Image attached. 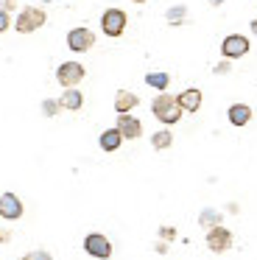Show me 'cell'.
<instances>
[{
	"mask_svg": "<svg viewBox=\"0 0 257 260\" xmlns=\"http://www.w3.org/2000/svg\"><path fill=\"white\" fill-rule=\"evenodd\" d=\"M151 112H154V118L165 126L179 123V118H182V107H179L176 95H168V92H159V95L151 101Z\"/></svg>",
	"mask_w": 257,
	"mask_h": 260,
	"instance_id": "1",
	"label": "cell"
},
{
	"mask_svg": "<svg viewBox=\"0 0 257 260\" xmlns=\"http://www.w3.org/2000/svg\"><path fill=\"white\" fill-rule=\"evenodd\" d=\"M45 20H48V14H45L39 6H25L20 14H17L14 28L20 31V34H31V31L42 28V25H45Z\"/></svg>",
	"mask_w": 257,
	"mask_h": 260,
	"instance_id": "2",
	"label": "cell"
},
{
	"mask_svg": "<svg viewBox=\"0 0 257 260\" xmlns=\"http://www.w3.org/2000/svg\"><path fill=\"white\" fill-rule=\"evenodd\" d=\"M84 73H87V70H84L81 62H61L59 70H56V81H59L65 90H70V87H78V84H81Z\"/></svg>",
	"mask_w": 257,
	"mask_h": 260,
	"instance_id": "3",
	"label": "cell"
},
{
	"mask_svg": "<svg viewBox=\"0 0 257 260\" xmlns=\"http://www.w3.org/2000/svg\"><path fill=\"white\" fill-rule=\"evenodd\" d=\"M84 252H87L89 257L109 260L112 257V243H109V238L101 235V232H89V235L84 238Z\"/></svg>",
	"mask_w": 257,
	"mask_h": 260,
	"instance_id": "4",
	"label": "cell"
},
{
	"mask_svg": "<svg viewBox=\"0 0 257 260\" xmlns=\"http://www.w3.org/2000/svg\"><path fill=\"white\" fill-rule=\"evenodd\" d=\"M101 31L106 37H120L126 31V12H120V9H106L101 14Z\"/></svg>",
	"mask_w": 257,
	"mask_h": 260,
	"instance_id": "5",
	"label": "cell"
},
{
	"mask_svg": "<svg viewBox=\"0 0 257 260\" xmlns=\"http://www.w3.org/2000/svg\"><path fill=\"white\" fill-rule=\"evenodd\" d=\"M249 40H246L243 34H229V37H223V42H221V56L223 59H240V56H246L249 53Z\"/></svg>",
	"mask_w": 257,
	"mask_h": 260,
	"instance_id": "6",
	"label": "cell"
},
{
	"mask_svg": "<svg viewBox=\"0 0 257 260\" xmlns=\"http://www.w3.org/2000/svg\"><path fill=\"white\" fill-rule=\"evenodd\" d=\"M92 45H95V34L89 28H84V25H76V28L67 34V48H70L73 53H87Z\"/></svg>",
	"mask_w": 257,
	"mask_h": 260,
	"instance_id": "7",
	"label": "cell"
},
{
	"mask_svg": "<svg viewBox=\"0 0 257 260\" xmlns=\"http://www.w3.org/2000/svg\"><path fill=\"white\" fill-rule=\"evenodd\" d=\"M207 246H210V252L221 254L227 252L229 246H232V232L227 230V226H210V232H207Z\"/></svg>",
	"mask_w": 257,
	"mask_h": 260,
	"instance_id": "8",
	"label": "cell"
},
{
	"mask_svg": "<svg viewBox=\"0 0 257 260\" xmlns=\"http://www.w3.org/2000/svg\"><path fill=\"white\" fill-rule=\"evenodd\" d=\"M22 210L25 207H22L17 193H3V196H0V218L17 221V218H22Z\"/></svg>",
	"mask_w": 257,
	"mask_h": 260,
	"instance_id": "9",
	"label": "cell"
},
{
	"mask_svg": "<svg viewBox=\"0 0 257 260\" xmlns=\"http://www.w3.org/2000/svg\"><path fill=\"white\" fill-rule=\"evenodd\" d=\"M117 132L123 135V140H137L143 135V123H140L134 115H117Z\"/></svg>",
	"mask_w": 257,
	"mask_h": 260,
	"instance_id": "10",
	"label": "cell"
},
{
	"mask_svg": "<svg viewBox=\"0 0 257 260\" xmlns=\"http://www.w3.org/2000/svg\"><path fill=\"white\" fill-rule=\"evenodd\" d=\"M176 101H179V107H182V112L193 115V112H199V109H201V90H199V87H187L184 92H179V95H176Z\"/></svg>",
	"mask_w": 257,
	"mask_h": 260,
	"instance_id": "11",
	"label": "cell"
},
{
	"mask_svg": "<svg viewBox=\"0 0 257 260\" xmlns=\"http://www.w3.org/2000/svg\"><path fill=\"white\" fill-rule=\"evenodd\" d=\"M227 118L232 126H246L251 120V107L249 104H232V107L227 109Z\"/></svg>",
	"mask_w": 257,
	"mask_h": 260,
	"instance_id": "12",
	"label": "cell"
},
{
	"mask_svg": "<svg viewBox=\"0 0 257 260\" xmlns=\"http://www.w3.org/2000/svg\"><path fill=\"white\" fill-rule=\"evenodd\" d=\"M140 104V98L134 95V92H128V90H120L115 95V112L117 115H126V112H132L134 107Z\"/></svg>",
	"mask_w": 257,
	"mask_h": 260,
	"instance_id": "13",
	"label": "cell"
},
{
	"mask_svg": "<svg viewBox=\"0 0 257 260\" xmlns=\"http://www.w3.org/2000/svg\"><path fill=\"white\" fill-rule=\"evenodd\" d=\"M59 104H61V109H70V112H78V109L84 107V95L76 90V87H70V90H65V92H61Z\"/></svg>",
	"mask_w": 257,
	"mask_h": 260,
	"instance_id": "14",
	"label": "cell"
},
{
	"mask_svg": "<svg viewBox=\"0 0 257 260\" xmlns=\"http://www.w3.org/2000/svg\"><path fill=\"white\" fill-rule=\"evenodd\" d=\"M98 143H101V148H104V151H117V148H120V143H123V135L117 132V126H115V129L101 132Z\"/></svg>",
	"mask_w": 257,
	"mask_h": 260,
	"instance_id": "15",
	"label": "cell"
},
{
	"mask_svg": "<svg viewBox=\"0 0 257 260\" xmlns=\"http://www.w3.org/2000/svg\"><path fill=\"white\" fill-rule=\"evenodd\" d=\"M145 84L154 87V90H159V92H165L168 84H171V76H168L165 70H154V73L145 76Z\"/></svg>",
	"mask_w": 257,
	"mask_h": 260,
	"instance_id": "16",
	"label": "cell"
},
{
	"mask_svg": "<svg viewBox=\"0 0 257 260\" xmlns=\"http://www.w3.org/2000/svg\"><path fill=\"white\" fill-rule=\"evenodd\" d=\"M151 146H154L156 151H165V148H171V146H173V135H171L168 129L154 132V135H151Z\"/></svg>",
	"mask_w": 257,
	"mask_h": 260,
	"instance_id": "17",
	"label": "cell"
},
{
	"mask_svg": "<svg viewBox=\"0 0 257 260\" xmlns=\"http://www.w3.org/2000/svg\"><path fill=\"white\" fill-rule=\"evenodd\" d=\"M199 224L207 226V230H210V226H218V224H221V213H218V210H212V207L201 210V213H199Z\"/></svg>",
	"mask_w": 257,
	"mask_h": 260,
	"instance_id": "18",
	"label": "cell"
},
{
	"mask_svg": "<svg viewBox=\"0 0 257 260\" xmlns=\"http://www.w3.org/2000/svg\"><path fill=\"white\" fill-rule=\"evenodd\" d=\"M184 17H187V6H173V9H168V12H165V20L171 25H182Z\"/></svg>",
	"mask_w": 257,
	"mask_h": 260,
	"instance_id": "19",
	"label": "cell"
},
{
	"mask_svg": "<svg viewBox=\"0 0 257 260\" xmlns=\"http://www.w3.org/2000/svg\"><path fill=\"white\" fill-rule=\"evenodd\" d=\"M59 109H61V104L53 101V98H45V101H42V115H45V118H56Z\"/></svg>",
	"mask_w": 257,
	"mask_h": 260,
	"instance_id": "20",
	"label": "cell"
},
{
	"mask_svg": "<svg viewBox=\"0 0 257 260\" xmlns=\"http://www.w3.org/2000/svg\"><path fill=\"white\" fill-rule=\"evenodd\" d=\"M20 260H53L50 257L48 252H45V249H34V252H28V254H22Z\"/></svg>",
	"mask_w": 257,
	"mask_h": 260,
	"instance_id": "21",
	"label": "cell"
},
{
	"mask_svg": "<svg viewBox=\"0 0 257 260\" xmlns=\"http://www.w3.org/2000/svg\"><path fill=\"white\" fill-rule=\"evenodd\" d=\"M11 25V20H9V12H6V9H0V34H3L6 28H9Z\"/></svg>",
	"mask_w": 257,
	"mask_h": 260,
	"instance_id": "22",
	"label": "cell"
},
{
	"mask_svg": "<svg viewBox=\"0 0 257 260\" xmlns=\"http://www.w3.org/2000/svg\"><path fill=\"white\" fill-rule=\"evenodd\" d=\"M215 73H218V76L229 73V59H223V62H218V64H215Z\"/></svg>",
	"mask_w": 257,
	"mask_h": 260,
	"instance_id": "23",
	"label": "cell"
},
{
	"mask_svg": "<svg viewBox=\"0 0 257 260\" xmlns=\"http://www.w3.org/2000/svg\"><path fill=\"white\" fill-rule=\"evenodd\" d=\"M159 235L165 238V241H171V238H176V232H173L171 226H162V230H159Z\"/></svg>",
	"mask_w": 257,
	"mask_h": 260,
	"instance_id": "24",
	"label": "cell"
},
{
	"mask_svg": "<svg viewBox=\"0 0 257 260\" xmlns=\"http://www.w3.org/2000/svg\"><path fill=\"white\" fill-rule=\"evenodd\" d=\"M11 238V232H6V230H0V243H6Z\"/></svg>",
	"mask_w": 257,
	"mask_h": 260,
	"instance_id": "25",
	"label": "cell"
},
{
	"mask_svg": "<svg viewBox=\"0 0 257 260\" xmlns=\"http://www.w3.org/2000/svg\"><path fill=\"white\" fill-rule=\"evenodd\" d=\"M3 9H6V12H11V9H14V0H3Z\"/></svg>",
	"mask_w": 257,
	"mask_h": 260,
	"instance_id": "26",
	"label": "cell"
},
{
	"mask_svg": "<svg viewBox=\"0 0 257 260\" xmlns=\"http://www.w3.org/2000/svg\"><path fill=\"white\" fill-rule=\"evenodd\" d=\"M249 28H251V34H257V20H251V23H249Z\"/></svg>",
	"mask_w": 257,
	"mask_h": 260,
	"instance_id": "27",
	"label": "cell"
},
{
	"mask_svg": "<svg viewBox=\"0 0 257 260\" xmlns=\"http://www.w3.org/2000/svg\"><path fill=\"white\" fill-rule=\"evenodd\" d=\"M223 0H210V6H221Z\"/></svg>",
	"mask_w": 257,
	"mask_h": 260,
	"instance_id": "28",
	"label": "cell"
},
{
	"mask_svg": "<svg viewBox=\"0 0 257 260\" xmlns=\"http://www.w3.org/2000/svg\"><path fill=\"white\" fill-rule=\"evenodd\" d=\"M132 3H145V0H132Z\"/></svg>",
	"mask_w": 257,
	"mask_h": 260,
	"instance_id": "29",
	"label": "cell"
}]
</instances>
